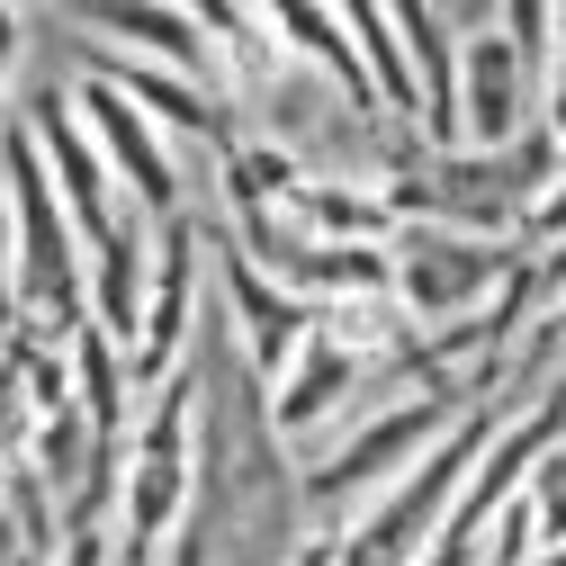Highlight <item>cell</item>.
<instances>
[{
    "instance_id": "obj_3",
    "label": "cell",
    "mask_w": 566,
    "mask_h": 566,
    "mask_svg": "<svg viewBox=\"0 0 566 566\" xmlns=\"http://www.w3.org/2000/svg\"><path fill=\"white\" fill-rule=\"evenodd\" d=\"M82 117H91V145L135 180V207L171 226V217H180V171H171V154H163L154 117L135 108L126 91H108V82H82Z\"/></svg>"
},
{
    "instance_id": "obj_5",
    "label": "cell",
    "mask_w": 566,
    "mask_h": 566,
    "mask_svg": "<svg viewBox=\"0 0 566 566\" xmlns=\"http://www.w3.org/2000/svg\"><path fill=\"white\" fill-rule=\"evenodd\" d=\"M279 226H297L315 243H369V252H378V234H405L378 189H333V180H306L289 207H279Z\"/></svg>"
},
{
    "instance_id": "obj_2",
    "label": "cell",
    "mask_w": 566,
    "mask_h": 566,
    "mask_svg": "<svg viewBox=\"0 0 566 566\" xmlns=\"http://www.w3.org/2000/svg\"><path fill=\"white\" fill-rule=\"evenodd\" d=\"M396 306L413 315V324H468V315H485V297H494V279H513L531 252L522 243H494V234H459V226H405L396 243Z\"/></svg>"
},
{
    "instance_id": "obj_1",
    "label": "cell",
    "mask_w": 566,
    "mask_h": 566,
    "mask_svg": "<svg viewBox=\"0 0 566 566\" xmlns=\"http://www.w3.org/2000/svg\"><path fill=\"white\" fill-rule=\"evenodd\" d=\"M0 180H10V217H19V297H28V324L36 333H82V252H73V226H63V189L36 154L28 126H0Z\"/></svg>"
},
{
    "instance_id": "obj_7",
    "label": "cell",
    "mask_w": 566,
    "mask_h": 566,
    "mask_svg": "<svg viewBox=\"0 0 566 566\" xmlns=\"http://www.w3.org/2000/svg\"><path fill=\"white\" fill-rule=\"evenodd\" d=\"M63 566H108V531H73L63 539Z\"/></svg>"
},
{
    "instance_id": "obj_4",
    "label": "cell",
    "mask_w": 566,
    "mask_h": 566,
    "mask_svg": "<svg viewBox=\"0 0 566 566\" xmlns=\"http://www.w3.org/2000/svg\"><path fill=\"white\" fill-rule=\"evenodd\" d=\"M145 306H154V252H145V226L117 217L99 234V270H91V324L108 342H145Z\"/></svg>"
},
{
    "instance_id": "obj_6",
    "label": "cell",
    "mask_w": 566,
    "mask_h": 566,
    "mask_svg": "<svg viewBox=\"0 0 566 566\" xmlns=\"http://www.w3.org/2000/svg\"><path fill=\"white\" fill-rule=\"evenodd\" d=\"M557 145H566V19H557V63H548V117H539Z\"/></svg>"
}]
</instances>
